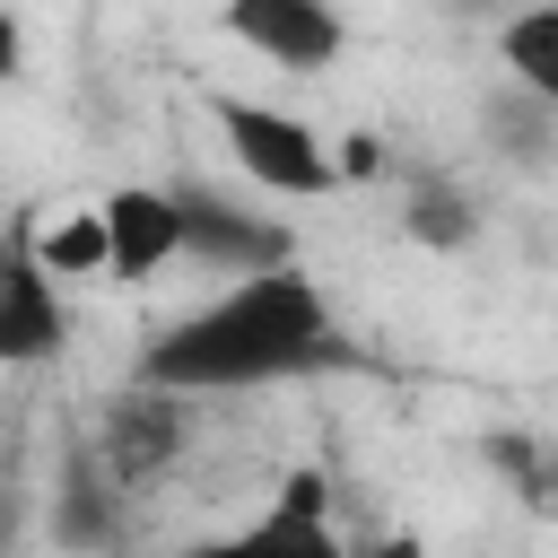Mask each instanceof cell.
<instances>
[{
	"label": "cell",
	"instance_id": "ba28073f",
	"mask_svg": "<svg viewBox=\"0 0 558 558\" xmlns=\"http://www.w3.org/2000/svg\"><path fill=\"white\" fill-rule=\"evenodd\" d=\"M26 244H35V262H44L52 279H105V262H113V244H105V209H70V218L35 227Z\"/></svg>",
	"mask_w": 558,
	"mask_h": 558
},
{
	"label": "cell",
	"instance_id": "4fadbf2b",
	"mask_svg": "<svg viewBox=\"0 0 558 558\" xmlns=\"http://www.w3.org/2000/svg\"><path fill=\"white\" fill-rule=\"evenodd\" d=\"M331 166H340V174H375V166H384V148H375V140H349Z\"/></svg>",
	"mask_w": 558,
	"mask_h": 558
},
{
	"label": "cell",
	"instance_id": "8992f818",
	"mask_svg": "<svg viewBox=\"0 0 558 558\" xmlns=\"http://www.w3.org/2000/svg\"><path fill=\"white\" fill-rule=\"evenodd\" d=\"M174 201H183V253L209 262L218 279H235V270H270V262H296L288 227H270V218H253V209H235V201H218V192H174Z\"/></svg>",
	"mask_w": 558,
	"mask_h": 558
},
{
	"label": "cell",
	"instance_id": "30bf717a",
	"mask_svg": "<svg viewBox=\"0 0 558 558\" xmlns=\"http://www.w3.org/2000/svg\"><path fill=\"white\" fill-rule=\"evenodd\" d=\"M166 401H174V392L140 384V401L113 410V471H148V462L174 445V410H166Z\"/></svg>",
	"mask_w": 558,
	"mask_h": 558
},
{
	"label": "cell",
	"instance_id": "6da1fadb",
	"mask_svg": "<svg viewBox=\"0 0 558 558\" xmlns=\"http://www.w3.org/2000/svg\"><path fill=\"white\" fill-rule=\"evenodd\" d=\"M340 331L323 288L296 262L270 270H235L209 305H192L174 331H157L140 349V384L157 392H253V384H288L305 366H331Z\"/></svg>",
	"mask_w": 558,
	"mask_h": 558
},
{
	"label": "cell",
	"instance_id": "7c38bea8",
	"mask_svg": "<svg viewBox=\"0 0 558 558\" xmlns=\"http://www.w3.org/2000/svg\"><path fill=\"white\" fill-rule=\"evenodd\" d=\"M17 61H26V26H17V9H0V87L17 78Z\"/></svg>",
	"mask_w": 558,
	"mask_h": 558
},
{
	"label": "cell",
	"instance_id": "5bb4252c",
	"mask_svg": "<svg viewBox=\"0 0 558 558\" xmlns=\"http://www.w3.org/2000/svg\"><path fill=\"white\" fill-rule=\"evenodd\" d=\"M541 488H558V453H549V480H541Z\"/></svg>",
	"mask_w": 558,
	"mask_h": 558
},
{
	"label": "cell",
	"instance_id": "7a4b0ae2",
	"mask_svg": "<svg viewBox=\"0 0 558 558\" xmlns=\"http://www.w3.org/2000/svg\"><path fill=\"white\" fill-rule=\"evenodd\" d=\"M209 122H218L227 157H235L262 192H279V201H323V192L340 183V166H331L323 131H314V122H296V113H279V105L209 96Z\"/></svg>",
	"mask_w": 558,
	"mask_h": 558
},
{
	"label": "cell",
	"instance_id": "9c48e42d",
	"mask_svg": "<svg viewBox=\"0 0 558 558\" xmlns=\"http://www.w3.org/2000/svg\"><path fill=\"white\" fill-rule=\"evenodd\" d=\"M497 52H506V70H514L541 105H558V0H541V9H523V17H506Z\"/></svg>",
	"mask_w": 558,
	"mask_h": 558
},
{
	"label": "cell",
	"instance_id": "52a82bcc",
	"mask_svg": "<svg viewBox=\"0 0 558 558\" xmlns=\"http://www.w3.org/2000/svg\"><path fill=\"white\" fill-rule=\"evenodd\" d=\"M235 541L244 549H314V558H331L340 549V532H331V480L323 471H288L279 480V506L262 523H244Z\"/></svg>",
	"mask_w": 558,
	"mask_h": 558
},
{
	"label": "cell",
	"instance_id": "277c9868",
	"mask_svg": "<svg viewBox=\"0 0 558 558\" xmlns=\"http://www.w3.org/2000/svg\"><path fill=\"white\" fill-rule=\"evenodd\" d=\"M61 340H70L61 279L35 262L26 235H9V244H0V366H44Z\"/></svg>",
	"mask_w": 558,
	"mask_h": 558
},
{
	"label": "cell",
	"instance_id": "3957f363",
	"mask_svg": "<svg viewBox=\"0 0 558 558\" xmlns=\"http://www.w3.org/2000/svg\"><path fill=\"white\" fill-rule=\"evenodd\" d=\"M227 35L279 70H331L349 44L331 0H227Z\"/></svg>",
	"mask_w": 558,
	"mask_h": 558
},
{
	"label": "cell",
	"instance_id": "5b68a950",
	"mask_svg": "<svg viewBox=\"0 0 558 558\" xmlns=\"http://www.w3.org/2000/svg\"><path fill=\"white\" fill-rule=\"evenodd\" d=\"M96 209H105V244H113L105 279H157V270L183 253V201H174V192H157V183H113Z\"/></svg>",
	"mask_w": 558,
	"mask_h": 558
},
{
	"label": "cell",
	"instance_id": "8fae6325",
	"mask_svg": "<svg viewBox=\"0 0 558 558\" xmlns=\"http://www.w3.org/2000/svg\"><path fill=\"white\" fill-rule=\"evenodd\" d=\"M410 235H418V244H471L462 192H453V183H418V192H410Z\"/></svg>",
	"mask_w": 558,
	"mask_h": 558
}]
</instances>
